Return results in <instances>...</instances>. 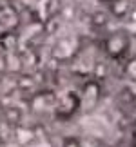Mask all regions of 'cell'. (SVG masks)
<instances>
[{"instance_id":"obj_13","label":"cell","mask_w":136,"mask_h":147,"mask_svg":"<svg viewBox=\"0 0 136 147\" xmlns=\"http://www.w3.org/2000/svg\"><path fill=\"white\" fill-rule=\"evenodd\" d=\"M58 147H80V136H76V134H67V136L62 138Z\"/></svg>"},{"instance_id":"obj_15","label":"cell","mask_w":136,"mask_h":147,"mask_svg":"<svg viewBox=\"0 0 136 147\" xmlns=\"http://www.w3.org/2000/svg\"><path fill=\"white\" fill-rule=\"evenodd\" d=\"M129 147H136V116L129 123Z\"/></svg>"},{"instance_id":"obj_14","label":"cell","mask_w":136,"mask_h":147,"mask_svg":"<svg viewBox=\"0 0 136 147\" xmlns=\"http://www.w3.org/2000/svg\"><path fill=\"white\" fill-rule=\"evenodd\" d=\"M7 75V51L0 47V78Z\"/></svg>"},{"instance_id":"obj_6","label":"cell","mask_w":136,"mask_h":147,"mask_svg":"<svg viewBox=\"0 0 136 147\" xmlns=\"http://www.w3.org/2000/svg\"><path fill=\"white\" fill-rule=\"evenodd\" d=\"M13 144L16 147H33L38 144V134H36V127L35 125H22L15 127V134H13Z\"/></svg>"},{"instance_id":"obj_7","label":"cell","mask_w":136,"mask_h":147,"mask_svg":"<svg viewBox=\"0 0 136 147\" xmlns=\"http://www.w3.org/2000/svg\"><path fill=\"white\" fill-rule=\"evenodd\" d=\"M133 7H134L133 0H111L105 5V9L109 11L111 18H114V20H127Z\"/></svg>"},{"instance_id":"obj_4","label":"cell","mask_w":136,"mask_h":147,"mask_svg":"<svg viewBox=\"0 0 136 147\" xmlns=\"http://www.w3.org/2000/svg\"><path fill=\"white\" fill-rule=\"evenodd\" d=\"M78 94H80V100H82V109H83V107H87V109H94V107L100 104L102 94H104L102 82H98L93 76L87 78V80L82 82L80 89H78Z\"/></svg>"},{"instance_id":"obj_11","label":"cell","mask_w":136,"mask_h":147,"mask_svg":"<svg viewBox=\"0 0 136 147\" xmlns=\"http://www.w3.org/2000/svg\"><path fill=\"white\" fill-rule=\"evenodd\" d=\"M123 75L129 80L136 82V56H129L127 60H123Z\"/></svg>"},{"instance_id":"obj_1","label":"cell","mask_w":136,"mask_h":147,"mask_svg":"<svg viewBox=\"0 0 136 147\" xmlns=\"http://www.w3.org/2000/svg\"><path fill=\"white\" fill-rule=\"evenodd\" d=\"M131 49H133V36L125 27H118L114 31H109L102 40V51H104L105 58L112 62L127 60Z\"/></svg>"},{"instance_id":"obj_16","label":"cell","mask_w":136,"mask_h":147,"mask_svg":"<svg viewBox=\"0 0 136 147\" xmlns=\"http://www.w3.org/2000/svg\"><path fill=\"white\" fill-rule=\"evenodd\" d=\"M69 2H71V4H75V5H78V7H82V5L87 2V0H69Z\"/></svg>"},{"instance_id":"obj_12","label":"cell","mask_w":136,"mask_h":147,"mask_svg":"<svg viewBox=\"0 0 136 147\" xmlns=\"http://www.w3.org/2000/svg\"><path fill=\"white\" fill-rule=\"evenodd\" d=\"M80 147H102V142L93 134H83L80 136Z\"/></svg>"},{"instance_id":"obj_17","label":"cell","mask_w":136,"mask_h":147,"mask_svg":"<svg viewBox=\"0 0 136 147\" xmlns=\"http://www.w3.org/2000/svg\"><path fill=\"white\" fill-rule=\"evenodd\" d=\"M4 105H5V104H4V100H2V96H0V115H2V111H4Z\"/></svg>"},{"instance_id":"obj_9","label":"cell","mask_w":136,"mask_h":147,"mask_svg":"<svg viewBox=\"0 0 136 147\" xmlns=\"http://www.w3.org/2000/svg\"><path fill=\"white\" fill-rule=\"evenodd\" d=\"M109 22H111V15H109V11H107L105 7L91 11V15H89V26L93 27V29H96V31L105 29V27L109 26Z\"/></svg>"},{"instance_id":"obj_8","label":"cell","mask_w":136,"mask_h":147,"mask_svg":"<svg viewBox=\"0 0 136 147\" xmlns=\"http://www.w3.org/2000/svg\"><path fill=\"white\" fill-rule=\"evenodd\" d=\"M0 118L4 122H7L11 127H18L22 123H26V111L16 104H5Z\"/></svg>"},{"instance_id":"obj_10","label":"cell","mask_w":136,"mask_h":147,"mask_svg":"<svg viewBox=\"0 0 136 147\" xmlns=\"http://www.w3.org/2000/svg\"><path fill=\"white\" fill-rule=\"evenodd\" d=\"M107 75H109V64H107V60H96L94 67H93V78L102 82Z\"/></svg>"},{"instance_id":"obj_5","label":"cell","mask_w":136,"mask_h":147,"mask_svg":"<svg viewBox=\"0 0 136 147\" xmlns=\"http://www.w3.org/2000/svg\"><path fill=\"white\" fill-rule=\"evenodd\" d=\"M22 24V15L16 9L15 4H11L9 0H2L0 2V31H16L18 26Z\"/></svg>"},{"instance_id":"obj_2","label":"cell","mask_w":136,"mask_h":147,"mask_svg":"<svg viewBox=\"0 0 136 147\" xmlns=\"http://www.w3.org/2000/svg\"><path fill=\"white\" fill-rule=\"evenodd\" d=\"M80 111H82L80 94H78V91H75V89H69V91L58 94L55 109H53V118L56 122H67L75 115H78Z\"/></svg>"},{"instance_id":"obj_19","label":"cell","mask_w":136,"mask_h":147,"mask_svg":"<svg viewBox=\"0 0 136 147\" xmlns=\"http://www.w3.org/2000/svg\"><path fill=\"white\" fill-rule=\"evenodd\" d=\"M133 107H136V93H134V96H133V104H131Z\"/></svg>"},{"instance_id":"obj_18","label":"cell","mask_w":136,"mask_h":147,"mask_svg":"<svg viewBox=\"0 0 136 147\" xmlns=\"http://www.w3.org/2000/svg\"><path fill=\"white\" fill-rule=\"evenodd\" d=\"M98 2H100V4H104V5H107V4L111 2V0H98Z\"/></svg>"},{"instance_id":"obj_3","label":"cell","mask_w":136,"mask_h":147,"mask_svg":"<svg viewBox=\"0 0 136 147\" xmlns=\"http://www.w3.org/2000/svg\"><path fill=\"white\" fill-rule=\"evenodd\" d=\"M56 98H58L56 91H53L49 87H40L38 91L27 96V109L36 116H45L47 113L53 115Z\"/></svg>"},{"instance_id":"obj_20","label":"cell","mask_w":136,"mask_h":147,"mask_svg":"<svg viewBox=\"0 0 136 147\" xmlns=\"http://www.w3.org/2000/svg\"><path fill=\"white\" fill-rule=\"evenodd\" d=\"M0 147H2V144H0Z\"/></svg>"}]
</instances>
